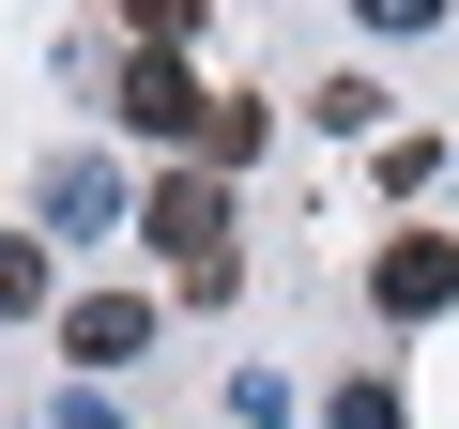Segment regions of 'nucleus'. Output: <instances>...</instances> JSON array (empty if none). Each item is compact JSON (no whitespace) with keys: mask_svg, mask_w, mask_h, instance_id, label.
Masks as SVG:
<instances>
[{"mask_svg":"<svg viewBox=\"0 0 459 429\" xmlns=\"http://www.w3.org/2000/svg\"><path fill=\"white\" fill-rule=\"evenodd\" d=\"M199 16H214V0H123V31H138V47H184Z\"/></svg>","mask_w":459,"mask_h":429,"instance_id":"obj_7","label":"nucleus"},{"mask_svg":"<svg viewBox=\"0 0 459 429\" xmlns=\"http://www.w3.org/2000/svg\"><path fill=\"white\" fill-rule=\"evenodd\" d=\"M62 429H108V398H62Z\"/></svg>","mask_w":459,"mask_h":429,"instance_id":"obj_11","label":"nucleus"},{"mask_svg":"<svg viewBox=\"0 0 459 429\" xmlns=\"http://www.w3.org/2000/svg\"><path fill=\"white\" fill-rule=\"evenodd\" d=\"M0 307H47V246L31 231H0Z\"/></svg>","mask_w":459,"mask_h":429,"instance_id":"obj_8","label":"nucleus"},{"mask_svg":"<svg viewBox=\"0 0 459 429\" xmlns=\"http://www.w3.org/2000/svg\"><path fill=\"white\" fill-rule=\"evenodd\" d=\"M368 307H383V322H444V307H459V231H398V246L368 261Z\"/></svg>","mask_w":459,"mask_h":429,"instance_id":"obj_3","label":"nucleus"},{"mask_svg":"<svg viewBox=\"0 0 459 429\" xmlns=\"http://www.w3.org/2000/svg\"><path fill=\"white\" fill-rule=\"evenodd\" d=\"M261 138H276V123H261V108H230V92H214V123H199V169H214V184H230V169H246V153H261Z\"/></svg>","mask_w":459,"mask_h":429,"instance_id":"obj_6","label":"nucleus"},{"mask_svg":"<svg viewBox=\"0 0 459 429\" xmlns=\"http://www.w3.org/2000/svg\"><path fill=\"white\" fill-rule=\"evenodd\" d=\"M322 429H413V414H398V383H337V414H322Z\"/></svg>","mask_w":459,"mask_h":429,"instance_id":"obj_9","label":"nucleus"},{"mask_svg":"<svg viewBox=\"0 0 459 429\" xmlns=\"http://www.w3.org/2000/svg\"><path fill=\"white\" fill-rule=\"evenodd\" d=\"M123 123H138L153 153H184V169H199V123H214V92L184 77V47H138V62H123Z\"/></svg>","mask_w":459,"mask_h":429,"instance_id":"obj_2","label":"nucleus"},{"mask_svg":"<svg viewBox=\"0 0 459 429\" xmlns=\"http://www.w3.org/2000/svg\"><path fill=\"white\" fill-rule=\"evenodd\" d=\"M47 214H62V231H108V214H123V169L62 153V169H47Z\"/></svg>","mask_w":459,"mask_h":429,"instance_id":"obj_5","label":"nucleus"},{"mask_svg":"<svg viewBox=\"0 0 459 429\" xmlns=\"http://www.w3.org/2000/svg\"><path fill=\"white\" fill-rule=\"evenodd\" d=\"M62 353H77V368H138V353H153V307H138V292H92V307H62Z\"/></svg>","mask_w":459,"mask_h":429,"instance_id":"obj_4","label":"nucleus"},{"mask_svg":"<svg viewBox=\"0 0 459 429\" xmlns=\"http://www.w3.org/2000/svg\"><path fill=\"white\" fill-rule=\"evenodd\" d=\"M352 16H368V31H444L459 0H352Z\"/></svg>","mask_w":459,"mask_h":429,"instance_id":"obj_10","label":"nucleus"},{"mask_svg":"<svg viewBox=\"0 0 459 429\" xmlns=\"http://www.w3.org/2000/svg\"><path fill=\"white\" fill-rule=\"evenodd\" d=\"M138 246H169V261H184V292L214 307V292H230V184H214V169H153Z\"/></svg>","mask_w":459,"mask_h":429,"instance_id":"obj_1","label":"nucleus"}]
</instances>
